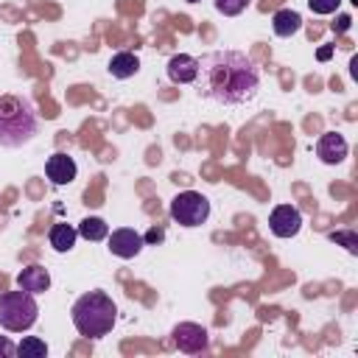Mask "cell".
I'll return each mask as SVG.
<instances>
[{"label":"cell","instance_id":"cell-18","mask_svg":"<svg viewBox=\"0 0 358 358\" xmlns=\"http://www.w3.org/2000/svg\"><path fill=\"white\" fill-rule=\"evenodd\" d=\"M330 241L341 243L350 255H358V235L352 229H336V232H330Z\"/></svg>","mask_w":358,"mask_h":358},{"label":"cell","instance_id":"cell-16","mask_svg":"<svg viewBox=\"0 0 358 358\" xmlns=\"http://www.w3.org/2000/svg\"><path fill=\"white\" fill-rule=\"evenodd\" d=\"M76 229H78V235L87 238V241H103V238L109 235V224H106L103 218H98V215H87Z\"/></svg>","mask_w":358,"mask_h":358},{"label":"cell","instance_id":"cell-20","mask_svg":"<svg viewBox=\"0 0 358 358\" xmlns=\"http://www.w3.org/2000/svg\"><path fill=\"white\" fill-rule=\"evenodd\" d=\"M338 6H341V0H308V8L313 14H333V11H338Z\"/></svg>","mask_w":358,"mask_h":358},{"label":"cell","instance_id":"cell-9","mask_svg":"<svg viewBox=\"0 0 358 358\" xmlns=\"http://www.w3.org/2000/svg\"><path fill=\"white\" fill-rule=\"evenodd\" d=\"M347 151H350V145H347L344 134H338V131H324V134L316 140V157H319L324 165H338V162H344Z\"/></svg>","mask_w":358,"mask_h":358},{"label":"cell","instance_id":"cell-4","mask_svg":"<svg viewBox=\"0 0 358 358\" xmlns=\"http://www.w3.org/2000/svg\"><path fill=\"white\" fill-rule=\"evenodd\" d=\"M39 316V305L31 291H6L0 294V327L11 333H25L34 327Z\"/></svg>","mask_w":358,"mask_h":358},{"label":"cell","instance_id":"cell-11","mask_svg":"<svg viewBox=\"0 0 358 358\" xmlns=\"http://www.w3.org/2000/svg\"><path fill=\"white\" fill-rule=\"evenodd\" d=\"M168 78L173 84H193L196 81V73H199V59L190 56V53H176L168 59Z\"/></svg>","mask_w":358,"mask_h":358},{"label":"cell","instance_id":"cell-12","mask_svg":"<svg viewBox=\"0 0 358 358\" xmlns=\"http://www.w3.org/2000/svg\"><path fill=\"white\" fill-rule=\"evenodd\" d=\"M17 285L25 288V291H31V294H45V291L50 288V274H48L45 266L31 263V266H25V268L17 274Z\"/></svg>","mask_w":358,"mask_h":358},{"label":"cell","instance_id":"cell-1","mask_svg":"<svg viewBox=\"0 0 358 358\" xmlns=\"http://www.w3.org/2000/svg\"><path fill=\"white\" fill-rule=\"evenodd\" d=\"M199 95L224 106L249 103L260 90V67L243 50H210L199 59Z\"/></svg>","mask_w":358,"mask_h":358},{"label":"cell","instance_id":"cell-8","mask_svg":"<svg viewBox=\"0 0 358 358\" xmlns=\"http://www.w3.org/2000/svg\"><path fill=\"white\" fill-rule=\"evenodd\" d=\"M106 243H109V252H112L115 257L129 260V257H137V255L143 252L145 238H143L140 232L129 229V227H120V229H115L112 235H106Z\"/></svg>","mask_w":358,"mask_h":358},{"label":"cell","instance_id":"cell-24","mask_svg":"<svg viewBox=\"0 0 358 358\" xmlns=\"http://www.w3.org/2000/svg\"><path fill=\"white\" fill-rule=\"evenodd\" d=\"M187 3H199V0H187Z\"/></svg>","mask_w":358,"mask_h":358},{"label":"cell","instance_id":"cell-3","mask_svg":"<svg viewBox=\"0 0 358 358\" xmlns=\"http://www.w3.org/2000/svg\"><path fill=\"white\" fill-rule=\"evenodd\" d=\"M73 324L84 338H101L112 333L117 322V305L106 291H87L81 294L70 308Z\"/></svg>","mask_w":358,"mask_h":358},{"label":"cell","instance_id":"cell-5","mask_svg":"<svg viewBox=\"0 0 358 358\" xmlns=\"http://www.w3.org/2000/svg\"><path fill=\"white\" fill-rule=\"evenodd\" d=\"M171 218L179 224V227H201L207 218H210V201L207 196L196 193V190H182L173 196L171 201Z\"/></svg>","mask_w":358,"mask_h":358},{"label":"cell","instance_id":"cell-23","mask_svg":"<svg viewBox=\"0 0 358 358\" xmlns=\"http://www.w3.org/2000/svg\"><path fill=\"white\" fill-rule=\"evenodd\" d=\"M330 56H333V48H319V53H316V59H319V62H327Z\"/></svg>","mask_w":358,"mask_h":358},{"label":"cell","instance_id":"cell-10","mask_svg":"<svg viewBox=\"0 0 358 358\" xmlns=\"http://www.w3.org/2000/svg\"><path fill=\"white\" fill-rule=\"evenodd\" d=\"M45 173H48V179H50L53 185H70V182L76 179V173H78V165H76V159H73L70 154L56 151V154L48 157Z\"/></svg>","mask_w":358,"mask_h":358},{"label":"cell","instance_id":"cell-15","mask_svg":"<svg viewBox=\"0 0 358 358\" xmlns=\"http://www.w3.org/2000/svg\"><path fill=\"white\" fill-rule=\"evenodd\" d=\"M48 241H50L53 252H70L78 241V229L73 224H53L48 232Z\"/></svg>","mask_w":358,"mask_h":358},{"label":"cell","instance_id":"cell-13","mask_svg":"<svg viewBox=\"0 0 358 358\" xmlns=\"http://www.w3.org/2000/svg\"><path fill=\"white\" fill-rule=\"evenodd\" d=\"M271 28H274L277 36L288 39V36H294V34L302 28V17H299V11H294V8H280V11L271 17Z\"/></svg>","mask_w":358,"mask_h":358},{"label":"cell","instance_id":"cell-2","mask_svg":"<svg viewBox=\"0 0 358 358\" xmlns=\"http://www.w3.org/2000/svg\"><path fill=\"white\" fill-rule=\"evenodd\" d=\"M39 131V115L25 95H0V148H22Z\"/></svg>","mask_w":358,"mask_h":358},{"label":"cell","instance_id":"cell-22","mask_svg":"<svg viewBox=\"0 0 358 358\" xmlns=\"http://www.w3.org/2000/svg\"><path fill=\"white\" fill-rule=\"evenodd\" d=\"M350 22H352L350 14H338V20L333 22V31H336V34H344V31L350 28Z\"/></svg>","mask_w":358,"mask_h":358},{"label":"cell","instance_id":"cell-19","mask_svg":"<svg viewBox=\"0 0 358 358\" xmlns=\"http://www.w3.org/2000/svg\"><path fill=\"white\" fill-rule=\"evenodd\" d=\"M249 0H215V8L224 14V17H238L243 8H246Z\"/></svg>","mask_w":358,"mask_h":358},{"label":"cell","instance_id":"cell-21","mask_svg":"<svg viewBox=\"0 0 358 358\" xmlns=\"http://www.w3.org/2000/svg\"><path fill=\"white\" fill-rule=\"evenodd\" d=\"M17 355V344L8 341V336H0V358H14Z\"/></svg>","mask_w":358,"mask_h":358},{"label":"cell","instance_id":"cell-17","mask_svg":"<svg viewBox=\"0 0 358 358\" xmlns=\"http://www.w3.org/2000/svg\"><path fill=\"white\" fill-rule=\"evenodd\" d=\"M17 355L20 358H45L48 355V344L36 336H25L20 344H17Z\"/></svg>","mask_w":358,"mask_h":358},{"label":"cell","instance_id":"cell-7","mask_svg":"<svg viewBox=\"0 0 358 358\" xmlns=\"http://www.w3.org/2000/svg\"><path fill=\"white\" fill-rule=\"evenodd\" d=\"M268 229L277 238H294L302 229V213L294 204H277L268 215Z\"/></svg>","mask_w":358,"mask_h":358},{"label":"cell","instance_id":"cell-6","mask_svg":"<svg viewBox=\"0 0 358 358\" xmlns=\"http://www.w3.org/2000/svg\"><path fill=\"white\" fill-rule=\"evenodd\" d=\"M171 336H173V344H176L182 352H187V355H199V352H204L207 344H210L207 330H204L201 324H196V322H179Z\"/></svg>","mask_w":358,"mask_h":358},{"label":"cell","instance_id":"cell-14","mask_svg":"<svg viewBox=\"0 0 358 358\" xmlns=\"http://www.w3.org/2000/svg\"><path fill=\"white\" fill-rule=\"evenodd\" d=\"M106 70L112 73V78H131V76H137V70H140V59H137L134 53H129V50H120V53H115V56L109 59Z\"/></svg>","mask_w":358,"mask_h":358}]
</instances>
